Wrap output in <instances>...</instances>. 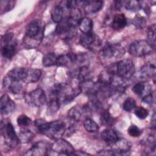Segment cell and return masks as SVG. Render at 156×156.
I'll return each instance as SVG.
<instances>
[{"instance_id":"cell-31","label":"cell","mask_w":156,"mask_h":156,"mask_svg":"<svg viewBox=\"0 0 156 156\" xmlns=\"http://www.w3.org/2000/svg\"><path fill=\"white\" fill-rule=\"evenodd\" d=\"M57 57L53 53H48L43 58V65L44 66H51L56 65Z\"/></svg>"},{"instance_id":"cell-39","label":"cell","mask_w":156,"mask_h":156,"mask_svg":"<svg viewBox=\"0 0 156 156\" xmlns=\"http://www.w3.org/2000/svg\"><path fill=\"white\" fill-rule=\"evenodd\" d=\"M0 4L5 5L4 7H1V10L4 11L3 13H4V12L5 13L8 11L11 10L13 8V7L15 6V1H1Z\"/></svg>"},{"instance_id":"cell-27","label":"cell","mask_w":156,"mask_h":156,"mask_svg":"<svg viewBox=\"0 0 156 156\" xmlns=\"http://www.w3.org/2000/svg\"><path fill=\"white\" fill-rule=\"evenodd\" d=\"M63 9L60 5L54 7L51 10V18L54 22L59 23L63 20Z\"/></svg>"},{"instance_id":"cell-29","label":"cell","mask_w":156,"mask_h":156,"mask_svg":"<svg viewBox=\"0 0 156 156\" xmlns=\"http://www.w3.org/2000/svg\"><path fill=\"white\" fill-rule=\"evenodd\" d=\"M100 120L101 124L105 126H112L114 122L113 118L107 110H104L101 113Z\"/></svg>"},{"instance_id":"cell-9","label":"cell","mask_w":156,"mask_h":156,"mask_svg":"<svg viewBox=\"0 0 156 156\" xmlns=\"http://www.w3.org/2000/svg\"><path fill=\"white\" fill-rule=\"evenodd\" d=\"M74 150L72 146L66 141L58 138L55 141L51 144V149L48 154H57V155H76L74 153Z\"/></svg>"},{"instance_id":"cell-14","label":"cell","mask_w":156,"mask_h":156,"mask_svg":"<svg viewBox=\"0 0 156 156\" xmlns=\"http://www.w3.org/2000/svg\"><path fill=\"white\" fill-rule=\"evenodd\" d=\"M90 110L88 107H80L76 105L73 107L68 112V116L69 119L74 121H79L83 115H88Z\"/></svg>"},{"instance_id":"cell-11","label":"cell","mask_w":156,"mask_h":156,"mask_svg":"<svg viewBox=\"0 0 156 156\" xmlns=\"http://www.w3.org/2000/svg\"><path fill=\"white\" fill-rule=\"evenodd\" d=\"M24 83L23 81L14 79L7 75L3 79L2 85L5 90L12 94H16L23 91Z\"/></svg>"},{"instance_id":"cell-6","label":"cell","mask_w":156,"mask_h":156,"mask_svg":"<svg viewBox=\"0 0 156 156\" xmlns=\"http://www.w3.org/2000/svg\"><path fill=\"white\" fill-rule=\"evenodd\" d=\"M1 131L4 138V143L9 147L13 148L20 142L18 136L16 134L13 126L10 122H3L2 121Z\"/></svg>"},{"instance_id":"cell-30","label":"cell","mask_w":156,"mask_h":156,"mask_svg":"<svg viewBox=\"0 0 156 156\" xmlns=\"http://www.w3.org/2000/svg\"><path fill=\"white\" fill-rule=\"evenodd\" d=\"M83 126L85 130L88 132H96L99 130V126L96 122L89 118L85 119Z\"/></svg>"},{"instance_id":"cell-7","label":"cell","mask_w":156,"mask_h":156,"mask_svg":"<svg viewBox=\"0 0 156 156\" xmlns=\"http://www.w3.org/2000/svg\"><path fill=\"white\" fill-rule=\"evenodd\" d=\"M154 48L146 40H136L132 42L129 48L130 55L134 57H143L151 54Z\"/></svg>"},{"instance_id":"cell-26","label":"cell","mask_w":156,"mask_h":156,"mask_svg":"<svg viewBox=\"0 0 156 156\" xmlns=\"http://www.w3.org/2000/svg\"><path fill=\"white\" fill-rule=\"evenodd\" d=\"M16 52V46L14 43L4 44L1 49V53L4 57L11 58L13 57Z\"/></svg>"},{"instance_id":"cell-42","label":"cell","mask_w":156,"mask_h":156,"mask_svg":"<svg viewBox=\"0 0 156 156\" xmlns=\"http://www.w3.org/2000/svg\"><path fill=\"white\" fill-rule=\"evenodd\" d=\"M13 37V33H8L5 34L2 36V41L4 44H8L12 41V40Z\"/></svg>"},{"instance_id":"cell-32","label":"cell","mask_w":156,"mask_h":156,"mask_svg":"<svg viewBox=\"0 0 156 156\" xmlns=\"http://www.w3.org/2000/svg\"><path fill=\"white\" fill-rule=\"evenodd\" d=\"M124 7L128 10L135 12L142 7V2L138 1H129L125 2Z\"/></svg>"},{"instance_id":"cell-13","label":"cell","mask_w":156,"mask_h":156,"mask_svg":"<svg viewBox=\"0 0 156 156\" xmlns=\"http://www.w3.org/2000/svg\"><path fill=\"white\" fill-rule=\"evenodd\" d=\"M80 44L85 48L93 49L101 44L100 39L92 32L83 34L80 37Z\"/></svg>"},{"instance_id":"cell-40","label":"cell","mask_w":156,"mask_h":156,"mask_svg":"<svg viewBox=\"0 0 156 156\" xmlns=\"http://www.w3.org/2000/svg\"><path fill=\"white\" fill-rule=\"evenodd\" d=\"M141 130L135 125L130 126L128 129V133L133 137H138L141 134Z\"/></svg>"},{"instance_id":"cell-23","label":"cell","mask_w":156,"mask_h":156,"mask_svg":"<svg viewBox=\"0 0 156 156\" xmlns=\"http://www.w3.org/2000/svg\"><path fill=\"white\" fill-rule=\"evenodd\" d=\"M41 71L38 69L27 68V76L24 80L25 83H35L41 77Z\"/></svg>"},{"instance_id":"cell-3","label":"cell","mask_w":156,"mask_h":156,"mask_svg":"<svg viewBox=\"0 0 156 156\" xmlns=\"http://www.w3.org/2000/svg\"><path fill=\"white\" fill-rule=\"evenodd\" d=\"M80 93L81 90L79 87L73 88L66 83H57L51 90L52 97L55 98L60 104L71 102Z\"/></svg>"},{"instance_id":"cell-2","label":"cell","mask_w":156,"mask_h":156,"mask_svg":"<svg viewBox=\"0 0 156 156\" xmlns=\"http://www.w3.org/2000/svg\"><path fill=\"white\" fill-rule=\"evenodd\" d=\"M44 24L39 20H33L26 27L23 43L27 48L37 47L41 43L44 33Z\"/></svg>"},{"instance_id":"cell-19","label":"cell","mask_w":156,"mask_h":156,"mask_svg":"<svg viewBox=\"0 0 156 156\" xmlns=\"http://www.w3.org/2000/svg\"><path fill=\"white\" fill-rule=\"evenodd\" d=\"M115 74L110 73L109 71H103L99 76L98 83L104 87H110L114 79Z\"/></svg>"},{"instance_id":"cell-5","label":"cell","mask_w":156,"mask_h":156,"mask_svg":"<svg viewBox=\"0 0 156 156\" xmlns=\"http://www.w3.org/2000/svg\"><path fill=\"white\" fill-rule=\"evenodd\" d=\"M77 22L70 17L62 20L57 26L55 33L63 39L71 38L76 34Z\"/></svg>"},{"instance_id":"cell-36","label":"cell","mask_w":156,"mask_h":156,"mask_svg":"<svg viewBox=\"0 0 156 156\" xmlns=\"http://www.w3.org/2000/svg\"><path fill=\"white\" fill-rule=\"evenodd\" d=\"M122 107L125 111L130 112L136 107L135 101L132 98H129L124 102Z\"/></svg>"},{"instance_id":"cell-15","label":"cell","mask_w":156,"mask_h":156,"mask_svg":"<svg viewBox=\"0 0 156 156\" xmlns=\"http://www.w3.org/2000/svg\"><path fill=\"white\" fill-rule=\"evenodd\" d=\"M15 108L14 102L7 94H4L0 101V109L2 115H8L12 113Z\"/></svg>"},{"instance_id":"cell-18","label":"cell","mask_w":156,"mask_h":156,"mask_svg":"<svg viewBox=\"0 0 156 156\" xmlns=\"http://www.w3.org/2000/svg\"><path fill=\"white\" fill-rule=\"evenodd\" d=\"M72 75L73 77L77 78V79L80 82H83L87 80H91L90 71L88 68L86 66H82L79 68L77 69L74 70Z\"/></svg>"},{"instance_id":"cell-8","label":"cell","mask_w":156,"mask_h":156,"mask_svg":"<svg viewBox=\"0 0 156 156\" xmlns=\"http://www.w3.org/2000/svg\"><path fill=\"white\" fill-rule=\"evenodd\" d=\"M24 99L29 105L34 107H40L46 102V96L44 91L41 88H38L26 94Z\"/></svg>"},{"instance_id":"cell-28","label":"cell","mask_w":156,"mask_h":156,"mask_svg":"<svg viewBox=\"0 0 156 156\" xmlns=\"http://www.w3.org/2000/svg\"><path fill=\"white\" fill-rule=\"evenodd\" d=\"M34 133L27 129H22L18 133V138L20 142L23 143H27L30 142L34 138Z\"/></svg>"},{"instance_id":"cell-10","label":"cell","mask_w":156,"mask_h":156,"mask_svg":"<svg viewBox=\"0 0 156 156\" xmlns=\"http://www.w3.org/2000/svg\"><path fill=\"white\" fill-rule=\"evenodd\" d=\"M124 48L119 43L107 44L101 51V55L106 58H120L124 55Z\"/></svg>"},{"instance_id":"cell-20","label":"cell","mask_w":156,"mask_h":156,"mask_svg":"<svg viewBox=\"0 0 156 156\" xmlns=\"http://www.w3.org/2000/svg\"><path fill=\"white\" fill-rule=\"evenodd\" d=\"M77 25L80 30L83 34L91 32V29L93 28V21L90 18L87 17L80 18L77 22Z\"/></svg>"},{"instance_id":"cell-34","label":"cell","mask_w":156,"mask_h":156,"mask_svg":"<svg viewBox=\"0 0 156 156\" xmlns=\"http://www.w3.org/2000/svg\"><path fill=\"white\" fill-rule=\"evenodd\" d=\"M132 23L136 27L143 29L146 26V20L143 16L137 15L133 19Z\"/></svg>"},{"instance_id":"cell-25","label":"cell","mask_w":156,"mask_h":156,"mask_svg":"<svg viewBox=\"0 0 156 156\" xmlns=\"http://www.w3.org/2000/svg\"><path fill=\"white\" fill-rule=\"evenodd\" d=\"M76 55L73 53L61 55L57 57L56 65L58 66H66L71 63H74Z\"/></svg>"},{"instance_id":"cell-17","label":"cell","mask_w":156,"mask_h":156,"mask_svg":"<svg viewBox=\"0 0 156 156\" xmlns=\"http://www.w3.org/2000/svg\"><path fill=\"white\" fill-rule=\"evenodd\" d=\"M102 139L108 145L114 144L118 140L119 136L115 130L112 129H107L101 133Z\"/></svg>"},{"instance_id":"cell-33","label":"cell","mask_w":156,"mask_h":156,"mask_svg":"<svg viewBox=\"0 0 156 156\" xmlns=\"http://www.w3.org/2000/svg\"><path fill=\"white\" fill-rule=\"evenodd\" d=\"M147 41L155 48V24H153L148 28Z\"/></svg>"},{"instance_id":"cell-4","label":"cell","mask_w":156,"mask_h":156,"mask_svg":"<svg viewBox=\"0 0 156 156\" xmlns=\"http://www.w3.org/2000/svg\"><path fill=\"white\" fill-rule=\"evenodd\" d=\"M107 70L120 78L129 79L135 73V66L132 60L126 59L111 65Z\"/></svg>"},{"instance_id":"cell-35","label":"cell","mask_w":156,"mask_h":156,"mask_svg":"<svg viewBox=\"0 0 156 156\" xmlns=\"http://www.w3.org/2000/svg\"><path fill=\"white\" fill-rule=\"evenodd\" d=\"M60 104L59 102L54 98L52 97L49 104H48V112L49 113H54L59 108Z\"/></svg>"},{"instance_id":"cell-43","label":"cell","mask_w":156,"mask_h":156,"mask_svg":"<svg viewBox=\"0 0 156 156\" xmlns=\"http://www.w3.org/2000/svg\"><path fill=\"white\" fill-rule=\"evenodd\" d=\"M142 101L143 102L146 103V104H151L153 101V96L152 94L151 93L147 94L146 96H144L143 99Z\"/></svg>"},{"instance_id":"cell-24","label":"cell","mask_w":156,"mask_h":156,"mask_svg":"<svg viewBox=\"0 0 156 156\" xmlns=\"http://www.w3.org/2000/svg\"><path fill=\"white\" fill-rule=\"evenodd\" d=\"M155 66L154 64L147 63L144 65L140 69V77L143 79H146L155 76Z\"/></svg>"},{"instance_id":"cell-1","label":"cell","mask_w":156,"mask_h":156,"mask_svg":"<svg viewBox=\"0 0 156 156\" xmlns=\"http://www.w3.org/2000/svg\"><path fill=\"white\" fill-rule=\"evenodd\" d=\"M34 124L38 132L55 140L62 136L66 130L65 123L60 120L48 122L44 119H38L34 122Z\"/></svg>"},{"instance_id":"cell-21","label":"cell","mask_w":156,"mask_h":156,"mask_svg":"<svg viewBox=\"0 0 156 156\" xmlns=\"http://www.w3.org/2000/svg\"><path fill=\"white\" fill-rule=\"evenodd\" d=\"M127 24V18L123 13L116 14L112 20V27L115 30H119L124 28Z\"/></svg>"},{"instance_id":"cell-22","label":"cell","mask_w":156,"mask_h":156,"mask_svg":"<svg viewBox=\"0 0 156 156\" xmlns=\"http://www.w3.org/2000/svg\"><path fill=\"white\" fill-rule=\"evenodd\" d=\"M10 77L21 80L24 82V80L27 76V68H15L10 71L7 74Z\"/></svg>"},{"instance_id":"cell-16","label":"cell","mask_w":156,"mask_h":156,"mask_svg":"<svg viewBox=\"0 0 156 156\" xmlns=\"http://www.w3.org/2000/svg\"><path fill=\"white\" fill-rule=\"evenodd\" d=\"M84 10L87 13H93L99 11L103 7V2L101 1H82Z\"/></svg>"},{"instance_id":"cell-41","label":"cell","mask_w":156,"mask_h":156,"mask_svg":"<svg viewBox=\"0 0 156 156\" xmlns=\"http://www.w3.org/2000/svg\"><path fill=\"white\" fill-rule=\"evenodd\" d=\"M145 89V85L143 83L140 82L136 83L132 88V91L138 95H141Z\"/></svg>"},{"instance_id":"cell-37","label":"cell","mask_w":156,"mask_h":156,"mask_svg":"<svg viewBox=\"0 0 156 156\" xmlns=\"http://www.w3.org/2000/svg\"><path fill=\"white\" fill-rule=\"evenodd\" d=\"M17 123L21 127H26L31 123V119L26 115H21L17 118Z\"/></svg>"},{"instance_id":"cell-38","label":"cell","mask_w":156,"mask_h":156,"mask_svg":"<svg viewBox=\"0 0 156 156\" xmlns=\"http://www.w3.org/2000/svg\"><path fill=\"white\" fill-rule=\"evenodd\" d=\"M135 115L141 119H145L149 115V112L146 108L142 107H138L135 110Z\"/></svg>"},{"instance_id":"cell-12","label":"cell","mask_w":156,"mask_h":156,"mask_svg":"<svg viewBox=\"0 0 156 156\" xmlns=\"http://www.w3.org/2000/svg\"><path fill=\"white\" fill-rule=\"evenodd\" d=\"M51 144L46 141H38L27 151L26 155L37 156L47 155L51 149Z\"/></svg>"}]
</instances>
